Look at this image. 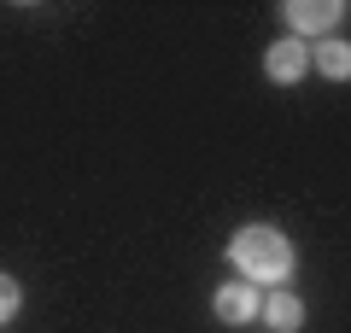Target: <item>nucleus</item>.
<instances>
[{
	"mask_svg": "<svg viewBox=\"0 0 351 333\" xmlns=\"http://www.w3.org/2000/svg\"><path fill=\"white\" fill-rule=\"evenodd\" d=\"M228 263L240 269V281H246V286H281L293 275V240L281 234V228H269V222H252V228H240V234H234Z\"/></svg>",
	"mask_w": 351,
	"mask_h": 333,
	"instance_id": "f257e3e1",
	"label": "nucleus"
},
{
	"mask_svg": "<svg viewBox=\"0 0 351 333\" xmlns=\"http://www.w3.org/2000/svg\"><path fill=\"white\" fill-rule=\"evenodd\" d=\"M281 12H287V24L299 29V36L328 41V29H334L339 18H346V6H339V0H287Z\"/></svg>",
	"mask_w": 351,
	"mask_h": 333,
	"instance_id": "f03ea898",
	"label": "nucleus"
},
{
	"mask_svg": "<svg viewBox=\"0 0 351 333\" xmlns=\"http://www.w3.org/2000/svg\"><path fill=\"white\" fill-rule=\"evenodd\" d=\"M263 71H269V82H304V71H311V41H299V36H287V41H276V47L263 53Z\"/></svg>",
	"mask_w": 351,
	"mask_h": 333,
	"instance_id": "7ed1b4c3",
	"label": "nucleus"
},
{
	"mask_svg": "<svg viewBox=\"0 0 351 333\" xmlns=\"http://www.w3.org/2000/svg\"><path fill=\"white\" fill-rule=\"evenodd\" d=\"M211 310H217V321H228V328H246V321H258L263 298H258V286H246V281H228V286H217Z\"/></svg>",
	"mask_w": 351,
	"mask_h": 333,
	"instance_id": "20e7f679",
	"label": "nucleus"
},
{
	"mask_svg": "<svg viewBox=\"0 0 351 333\" xmlns=\"http://www.w3.org/2000/svg\"><path fill=\"white\" fill-rule=\"evenodd\" d=\"M258 321H269V333H299L304 328V304L293 293H269L258 310Z\"/></svg>",
	"mask_w": 351,
	"mask_h": 333,
	"instance_id": "39448f33",
	"label": "nucleus"
},
{
	"mask_svg": "<svg viewBox=\"0 0 351 333\" xmlns=\"http://www.w3.org/2000/svg\"><path fill=\"white\" fill-rule=\"evenodd\" d=\"M311 64H316L322 76H334V82H351V41H339V36L316 41V47H311Z\"/></svg>",
	"mask_w": 351,
	"mask_h": 333,
	"instance_id": "423d86ee",
	"label": "nucleus"
},
{
	"mask_svg": "<svg viewBox=\"0 0 351 333\" xmlns=\"http://www.w3.org/2000/svg\"><path fill=\"white\" fill-rule=\"evenodd\" d=\"M18 304H24V286H18L12 275H0V321L18 316Z\"/></svg>",
	"mask_w": 351,
	"mask_h": 333,
	"instance_id": "0eeeda50",
	"label": "nucleus"
}]
</instances>
